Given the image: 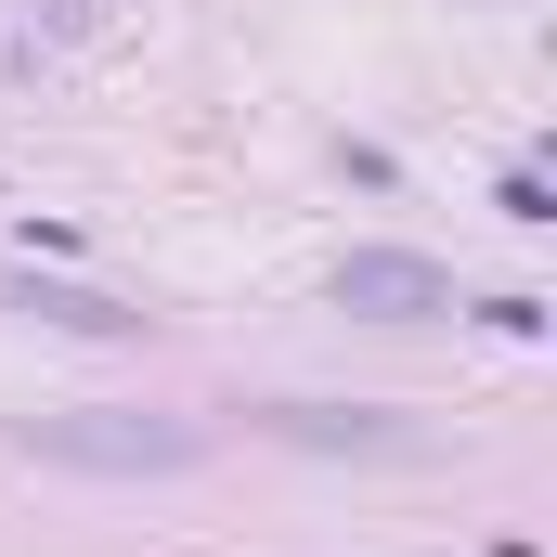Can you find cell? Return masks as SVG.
I'll return each instance as SVG.
<instances>
[{
  "label": "cell",
  "mask_w": 557,
  "mask_h": 557,
  "mask_svg": "<svg viewBox=\"0 0 557 557\" xmlns=\"http://www.w3.org/2000/svg\"><path fill=\"white\" fill-rule=\"evenodd\" d=\"M13 454L39 467H91V480H169L208 454L195 416H13Z\"/></svg>",
  "instance_id": "cell-1"
},
{
  "label": "cell",
  "mask_w": 557,
  "mask_h": 557,
  "mask_svg": "<svg viewBox=\"0 0 557 557\" xmlns=\"http://www.w3.org/2000/svg\"><path fill=\"white\" fill-rule=\"evenodd\" d=\"M337 311H363V324H441L454 311V273L416 260V247H350L337 260Z\"/></svg>",
  "instance_id": "cell-2"
},
{
  "label": "cell",
  "mask_w": 557,
  "mask_h": 557,
  "mask_svg": "<svg viewBox=\"0 0 557 557\" xmlns=\"http://www.w3.org/2000/svg\"><path fill=\"white\" fill-rule=\"evenodd\" d=\"M273 441H311V454H428V428L403 416H337V403H273Z\"/></svg>",
  "instance_id": "cell-3"
},
{
  "label": "cell",
  "mask_w": 557,
  "mask_h": 557,
  "mask_svg": "<svg viewBox=\"0 0 557 557\" xmlns=\"http://www.w3.org/2000/svg\"><path fill=\"white\" fill-rule=\"evenodd\" d=\"M13 311H39V324H65V337H143L131 298H91V285H39V273H0Z\"/></svg>",
  "instance_id": "cell-4"
}]
</instances>
